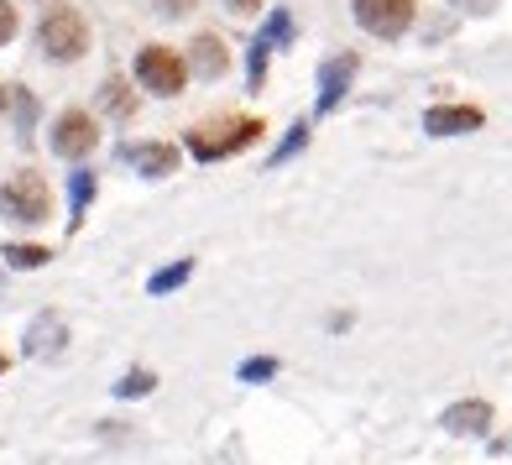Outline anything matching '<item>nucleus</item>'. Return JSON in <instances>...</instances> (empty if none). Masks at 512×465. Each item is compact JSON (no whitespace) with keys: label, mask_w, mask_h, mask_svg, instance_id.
I'll use <instances>...</instances> for the list:
<instances>
[{"label":"nucleus","mask_w":512,"mask_h":465,"mask_svg":"<svg viewBox=\"0 0 512 465\" xmlns=\"http://www.w3.org/2000/svg\"><path fill=\"white\" fill-rule=\"evenodd\" d=\"M16 27H21V16H16V6H11V0H0V48H6V42L16 37Z\"/></svg>","instance_id":"nucleus-14"},{"label":"nucleus","mask_w":512,"mask_h":465,"mask_svg":"<svg viewBox=\"0 0 512 465\" xmlns=\"http://www.w3.org/2000/svg\"><path fill=\"white\" fill-rule=\"evenodd\" d=\"M486 121V115L476 105H434L424 110V131L429 136H460V131H476Z\"/></svg>","instance_id":"nucleus-6"},{"label":"nucleus","mask_w":512,"mask_h":465,"mask_svg":"<svg viewBox=\"0 0 512 465\" xmlns=\"http://www.w3.org/2000/svg\"><path fill=\"white\" fill-rule=\"evenodd\" d=\"M95 147H100V126L89 121L84 110H63L58 126H53V152L68 157V162H84Z\"/></svg>","instance_id":"nucleus-5"},{"label":"nucleus","mask_w":512,"mask_h":465,"mask_svg":"<svg viewBox=\"0 0 512 465\" xmlns=\"http://www.w3.org/2000/svg\"><path fill=\"white\" fill-rule=\"evenodd\" d=\"M136 79H142L152 95L173 100L189 89V63H183L173 48H142V58H136Z\"/></svg>","instance_id":"nucleus-3"},{"label":"nucleus","mask_w":512,"mask_h":465,"mask_svg":"<svg viewBox=\"0 0 512 465\" xmlns=\"http://www.w3.org/2000/svg\"><path fill=\"white\" fill-rule=\"evenodd\" d=\"M147 387H152V377H147V371H136L131 382H121V398H131V392H147Z\"/></svg>","instance_id":"nucleus-18"},{"label":"nucleus","mask_w":512,"mask_h":465,"mask_svg":"<svg viewBox=\"0 0 512 465\" xmlns=\"http://www.w3.org/2000/svg\"><path fill=\"white\" fill-rule=\"evenodd\" d=\"M194 68L204 79H220L225 68H230V48L215 37V32H204V37H194Z\"/></svg>","instance_id":"nucleus-9"},{"label":"nucleus","mask_w":512,"mask_h":465,"mask_svg":"<svg viewBox=\"0 0 512 465\" xmlns=\"http://www.w3.org/2000/svg\"><path fill=\"white\" fill-rule=\"evenodd\" d=\"M37 42H42V53H48L53 63H74V58L89 53V21L74 6H53V11H42V21H37Z\"/></svg>","instance_id":"nucleus-2"},{"label":"nucleus","mask_w":512,"mask_h":465,"mask_svg":"<svg viewBox=\"0 0 512 465\" xmlns=\"http://www.w3.org/2000/svg\"><path fill=\"white\" fill-rule=\"evenodd\" d=\"M225 126H236V131H220V136L199 131L194 136V152L199 157H230V152H241L251 136H262V121H225Z\"/></svg>","instance_id":"nucleus-7"},{"label":"nucleus","mask_w":512,"mask_h":465,"mask_svg":"<svg viewBox=\"0 0 512 465\" xmlns=\"http://www.w3.org/2000/svg\"><path fill=\"white\" fill-rule=\"evenodd\" d=\"M6 262H11V267H42V262H48V246L16 241V246H6Z\"/></svg>","instance_id":"nucleus-13"},{"label":"nucleus","mask_w":512,"mask_h":465,"mask_svg":"<svg viewBox=\"0 0 512 465\" xmlns=\"http://www.w3.org/2000/svg\"><path fill=\"white\" fill-rule=\"evenodd\" d=\"M6 100H11V89H6V84H0V110H6Z\"/></svg>","instance_id":"nucleus-21"},{"label":"nucleus","mask_w":512,"mask_h":465,"mask_svg":"<svg viewBox=\"0 0 512 465\" xmlns=\"http://www.w3.org/2000/svg\"><path fill=\"white\" fill-rule=\"evenodd\" d=\"M100 95H105V110H110V115H136V95H131L121 79H110Z\"/></svg>","instance_id":"nucleus-12"},{"label":"nucleus","mask_w":512,"mask_h":465,"mask_svg":"<svg viewBox=\"0 0 512 465\" xmlns=\"http://www.w3.org/2000/svg\"><path fill=\"white\" fill-rule=\"evenodd\" d=\"M0 377H6V356H0Z\"/></svg>","instance_id":"nucleus-22"},{"label":"nucleus","mask_w":512,"mask_h":465,"mask_svg":"<svg viewBox=\"0 0 512 465\" xmlns=\"http://www.w3.org/2000/svg\"><path fill=\"white\" fill-rule=\"evenodd\" d=\"M445 429L450 434H486V429H492V408H486V403H455L445 413Z\"/></svg>","instance_id":"nucleus-11"},{"label":"nucleus","mask_w":512,"mask_h":465,"mask_svg":"<svg viewBox=\"0 0 512 465\" xmlns=\"http://www.w3.org/2000/svg\"><path fill=\"white\" fill-rule=\"evenodd\" d=\"M272 366H277V361H251V366H246V382H262Z\"/></svg>","instance_id":"nucleus-19"},{"label":"nucleus","mask_w":512,"mask_h":465,"mask_svg":"<svg viewBox=\"0 0 512 465\" xmlns=\"http://www.w3.org/2000/svg\"><path fill=\"white\" fill-rule=\"evenodd\" d=\"M89 199H95V173H79V178H74V204L84 209Z\"/></svg>","instance_id":"nucleus-17"},{"label":"nucleus","mask_w":512,"mask_h":465,"mask_svg":"<svg viewBox=\"0 0 512 465\" xmlns=\"http://www.w3.org/2000/svg\"><path fill=\"white\" fill-rule=\"evenodd\" d=\"M413 11H418L413 0H356V21L371 37H382V42L403 37L413 27Z\"/></svg>","instance_id":"nucleus-4"},{"label":"nucleus","mask_w":512,"mask_h":465,"mask_svg":"<svg viewBox=\"0 0 512 465\" xmlns=\"http://www.w3.org/2000/svg\"><path fill=\"white\" fill-rule=\"evenodd\" d=\"M136 173H147V178H162V173H173L178 162H183V152L178 147H168V142H136V147H126L121 152Z\"/></svg>","instance_id":"nucleus-8"},{"label":"nucleus","mask_w":512,"mask_h":465,"mask_svg":"<svg viewBox=\"0 0 512 465\" xmlns=\"http://www.w3.org/2000/svg\"><path fill=\"white\" fill-rule=\"evenodd\" d=\"M183 277H189V262H183V267H168V272H157V277H152V293H168L173 283H183Z\"/></svg>","instance_id":"nucleus-15"},{"label":"nucleus","mask_w":512,"mask_h":465,"mask_svg":"<svg viewBox=\"0 0 512 465\" xmlns=\"http://www.w3.org/2000/svg\"><path fill=\"white\" fill-rule=\"evenodd\" d=\"M225 6H230V11H241V16H246V11H256V6H262V0H225Z\"/></svg>","instance_id":"nucleus-20"},{"label":"nucleus","mask_w":512,"mask_h":465,"mask_svg":"<svg viewBox=\"0 0 512 465\" xmlns=\"http://www.w3.org/2000/svg\"><path fill=\"white\" fill-rule=\"evenodd\" d=\"M356 74V53H345V58H330L324 63V89H319V110H335V100L345 95V79Z\"/></svg>","instance_id":"nucleus-10"},{"label":"nucleus","mask_w":512,"mask_h":465,"mask_svg":"<svg viewBox=\"0 0 512 465\" xmlns=\"http://www.w3.org/2000/svg\"><path fill=\"white\" fill-rule=\"evenodd\" d=\"M152 6H157V16H189L199 0H152Z\"/></svg>","instance_id":"nucleus-16"},{"label":"nucleus","mask_w":512,"mask_h":465,"mask_svg":"<svg viewBox=\"0 0 512 465\" xmlns=\"http://www.w3.org/2000/svg\"><path fill=\"white\" fill-rule=\"evenodd\" d=\"M48 209H53V189H48V178H42V173L21 168V173H11L6 183H0V215H6V220L42 225V220H48Z\"/></svg>","instance_id":"nucleus-1"}]
</instances>
